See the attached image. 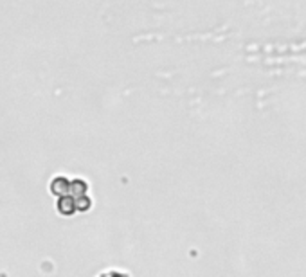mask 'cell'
I'll return each instance as SVG.
<instances>
[{
  "instance_id": "6da1fadb",
  "label": "cell",
  "mask_w": 306,
  "mask_h": 277,
  "mask_svg": "<svg viewBox=\"0 0 306 277\" xmlns=\"http://www.w3.org/2000/svg\"><path fill=\"white\" fill-rule=\"evenodd\" d=\"M51 191H52V194H58V196L67 194V191H69V180L63 179V177L54 179L52 180V184H51Z\"/></svg>"
},
{
  "instance_id": "7a4b0ae2",
  "label": "cell",
  "mask_w": 306,
  "mask_h": 277,
  "mask_svg": "<svg viewBox=\"0 0 306 277\" xmlns=\"http://www.w3.org/2000/svg\"><path fill=\"white\" fill-rule=\"evenodd\" d=\"M58 211L61 214H72L76 211V203L71 196H61L60 202H58Z\"/></svg>"
},
{
  "instance_id": "3957f363",
  "label": "cell",
  "mask_w": 306,
  "mask_h": 277,
  "mask_svg": "<svg viewBox=\"0 0 306 277\" xmlns=\"http://www.w3.org/2000/svg\"><path fill=\"white\" fill-rule=\"evenodd\" d=\"M87 185L83 184V180H74L72 182V194H76V196H81V194L85 193Z\"/></svg>"
}]
</instances>
